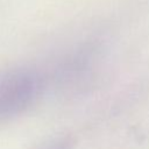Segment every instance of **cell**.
I'll list each match as a JSON object with an SVG mask.
<instances>
[{
	"label": "cell",
	"instance_id": "cell-1",
	"mask_svg": "<svg viewBox=\"0 0 149 149\" xmlns=\"http://www.w3.org/2000/svg\"><path fill=\"white\" fill-rule=\"evenodd\" d=\"M40 79L30 70L9 69L0 72V125L9 122L35 101L40 93Z\"/></svg>",
	"mask_w": 149,
	"mask_h": 149
}]
</instances>
